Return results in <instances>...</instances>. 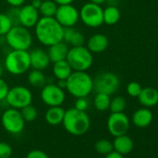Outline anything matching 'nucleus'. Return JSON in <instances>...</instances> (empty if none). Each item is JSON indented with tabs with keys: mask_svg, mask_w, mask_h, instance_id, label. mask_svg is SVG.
<instances>
[{
	"mask_svg": "<svg viewBox=\"0 0 158 158\" xmlns=\"http://www.w3.org/2000/svg\"><path fill=\"white\" fill-rule=\"evenodd\" d=\"M34 28L37 41L44 46L49 47L62 41L64 28L54 17H40Z\"/></svg>",
	"mask_w": 158,
	"mask_h": 158,
	"instance_id": "nucleus-1",
	"label": "nucleus"
},
{
	"mask_svg": "<svg viewBox=\"0 0 158 158\" xmlns=\"http://www.w3.org/2000/svg\"><path fill=\"white\" fill-rule=\"evenodd\" d=\"M61 124L69 134L82 136L90 127V118L86 112L79 111L73 107L65 111Z\"/></svg>",
	"mask_w": 158,
	"mask_h": 158,
	"instance_id": "nucleus-2",
	"label": "nucleus"
},
{
	"mask_svg": "<svg viewBox=\"0 0 158 158\" xmlns=\"http://www.w3.org/2000/svg\"><path fill=\"white\" fill-rule=\"evenodd\" d=\"M66 90L74 98H86L93 91V78L83 71H73L66 79Z\"/></svg>",
	"mask_w": 158,
	"mask_h": 158,
	"instance_id": "nucleus-3",
	"label": "nucleus"
},
{
	"mask_svg": "<svg viewBox=\"0 0 158 158\" xmlns=\"http://www.w3.org/2000/svg\"><path fill=\"white\" fill-rule=\"evenodd\" d=\"M4 67L5 70L13 75L25 73L31 68L29 51L12 49L5 57Z\"/></svg>",
	"mask_w": 158,
	"mask_h": 158,
	"instance_id": "nucleus-4",
	"label": "nucleus"
},
{
	"mask_svg": "<svg viewBox=\"0 0 158 158\" xmlns=\"http://www.w3.org/2000/svg\"><path fill=\"white\" fill-rule=\"evenodd\" d=\"M66 60L73 71L87 72L93 64V53L85 46L71 47L69 48Z\"/></svg>",
	"mask_w": 158,
	"mask_h": 158,
	"instance_id": "nucleus-5",
	"label": "nucleus"
},
{
	"mask_svg": "<svg viewBox=\"0 0 158 158\" xmlns=\"http://www.w3.org/2000/svg\"><path fill=\"white\" fill-rule=\"evenodd\" d=\"M5 37L11 49L29 50L33 43V36L29 29L20 24L13 25Z\"/></svg>",
	"mask_w": 158,
	"mask_h": 158,
	"instance_id": "nucleus-6",
	"label": "nucleus"
},
{
	"mask_svg": "<svg viewBox=\"0 0 158 158\" xmlns=\"http://www.w3.org/2000/svg\"><path fill=\"white\" fill-rule=\"evenodd\" d=\"M120 87L119 77L113 72H101L93 78V90L96 93L114 94Z\"/></svg>",
	"mask_w": 158,
	"mask_h": 158,
	"instance_id": "nucleus-7",
	"label": "nucleus"
},
{
	"mask_svg": "<svg viewBox=\"0 0 158 158\" xmlns=\"http://www.w3.org/2000/svg\"><path fill=\"white\" fill-rule=\"evenodd\" d=\"M79 20L88 27L98 28L103 24V9L101 5L88 2L79 10Z\"/></svg>",
	"mask_w": 158,
	"mask_h": 158,
	"instance_id": "nucleus-8",
	"label": "nucleus"
},
{
	"mask_svg": "<svg viewBox=\"0 0 158 158\" xmlns=\"http://www.w3.org/2000/svg\"><path fill=\"white\" fill-rule=\"evenodd\" d=\"M5 101L11 108L21 110L23 107L32 104L33 94L31 90L24 86H15L9 89Z\"/></svg>",
	"mask_w": 158,
	"mask_h": 158,
	"instance_id": "nucleus-9",
	"label": "nucleus"
},
{
	"mask_svg": "<svg viewBox=\"0 0 158 158\" xmlns=\"http://www.w3.org/2000/svg\"><path fill=\"white\" fill-rule=\"evenodd\" d=\"M1 123L4 129L13 135L22 133L25 127V121L21 111L11 107L3 113L1 116Z\"/></svg>",
	"mask_w": 158,
	"mask_h": 158,
	"instance_id": "nucleus-10",
	"label": "nucleus"
},
{
	"mask_svg": "<svg viewBox=\"0 0 158 158\" xmlns=\"http://www.w3.org/2000/svg\"><path fill=\"white\" fill-rule=\"evenodd\" d=\"M64 89L57 86V84L47 83L40 92V98L44 104L48 107L51 106H60L65 101Z\"/></svg>",
	"mask_w": 158,
	"mask_h": 158,
	"instance_id": "nucleus-11",
	"label": "nucleus"
},
{
	"mask_svg": "<svg viewBox=\"0 0 158 158\" xmlns=\"http://www.w3.org/2000/svg\"><path fill=\"white\" fill-rule=\"evenodd\" d=\"M130 122L129 118L126 114L123 113H111L107 119V128L109 133L117 137L120 135L127 134L129 129Z\"/></svg>",
	"mask_w": 158,
	"mask_h": 158,
	"instance_id": "nucleus-12",
	"label": "nucleus"
},
{
	"mask_svg": "<svg viewBox=\"0 0 158 158\" xmlns=\"http://www.w3.org/2000/svg\"><path fill=\"white\" fill-rule=\"evenodd\" d=\"M54 18L63 28L74 27L79 21V10L73 4L58 6Z\"/></svg>",
	"mask_w": 158,
	"mask_h": 158,
	"instance_id": "nucleus-13",
	"label": "nucleus"
},
{
	"mask_svg": "<svg viewBox=\"0 0 158 158\" xmlns=\"http://www.w3.org/2000/svg\"><path fill=\"white\" fill-rule=\"evenodd\" d=\"M40 19L38 10L31 4L23 5L19 9V24L26 28H34Z\"/></svg>",
	"mask_w": 158,
	"mask_h": 158,
	"instance_id": "nucleus-14",
	"label": "nucleus"
},
{
	"mask_svg": "<svg viewBox=\"0 0 158 158\" xmlns=\"http://www.w3.org/2000/svg\"><path fill=\"white\" fill-rule=\"evenodd\" d=\"M30 64L32 69L44 71L50 64V60L48 52L42 48H34L29 52Z\"/></svg>",
	"mask_w": 158,
	"mask_h": 158,
	"instance_id": "nucleus-15",
	"label": "nucleus"
},
{
	"mask_svg": "<svg viewBox=\"0 0 158 158\" xmlns=\"http://www.w3.org/2000/svg\"><path fill=\"white\" fill-rule=\"evenodd\" d=\"M86 47L91 53H102L109 47V39L103 34H94L88 39Z\"/></svg>",
	"mask_w": 158,
	"mask_h": 158,
	"instance_id": "nucleus-16",
	"label": "nucleus"
},
{
	"mask_svg": "<svg viewBox=\"0 0 158 158\" xmlns=\"http://www.w3.org/2000/svg\"><path fill=\"white\" fill-rule=\"evenodd\" d=\"M62 41L65 42L68 46L79 47L84 46L86 38L80 31L76 30L74 27H66L63 29Z\"/></svg>",
	"mask_w": 158,
	"mask_h": 158,
	"instance_id": "nucleus-17",
	"label": "nucleus"
},
{
	"mask_svg": "<svg viewBox=\"0 0 158 158\" xmlns=\"http://www.w3.org/2000/svg\"><path fill=\"white\" fill-rule=\"evenodd\" d=\"M138 100L143 107H154L158 104V89L152 87L142 88L139 95L138 96Z\"/></svg>",
	"mask_w": 158,
	"mask_h": 158,
	"instance_id": "nucleus-18",
	"label": "nucleus"
},
{
	"mask_svg": "<svg viewBox=\"0 0 158 158\" xmlns=\"http://www.w3.org/2000/svg\"><path fill=\"white\" fill-rule=\"evenodd\" d=\"M153 119V114L149 108L143 107L136 110L132 114V123L139 128L148 127Z\"/></svg>",
	"mask_w": 158,
	"mask_h": 158,
	"instance_id": "nucleus-19",
	"label": "nucleus"
},
{
	"mask_svg": "<svg viewBox=\"0 0 158 158\" xmlns=\"http://www.w3.org/2000/svg\"><path fill=\"white\" fill-rule=\"evenodd\" d=\"M68 50H69V46L65 42L60 41V42H58L56 44L49 46L47 52L49 57L50 62L53 63L59 60H66Z\"/></svg>",
	"mask_w": 158,
	"mask_h": 158,
	"instance_id": "nucleus-20",
	"label": "nucleus"
},
{
	"mask_svg": "<svg viewBox=\"0 0 158 158\" xmlns=\"http://www.w3.org/2000/svg\"><path fill=\"white\" fill-rule=\"evenodd\" d=\"M113 146H114V151L126 155L129 152L134 148V142L132 139L127 136V134L120 135L117 137H114V139L113 141Z\"/></svg>",
	"mask_w": 158,
	"mask_h": 158,
	"instance_id": "nucleus-21",
	"label": "nucleus"
},
{
	"mask_svg": "<svg viewBox=\"0 0 158 158\" xmlns=\"http://www.w3.org/2000/svg\"><path fill=\"white\" fill-rule=\"evenodd\" d=\"M65 110L61 106L48 107L45 114V120L50 126H59L62 123Z\"/></svg>",
	"mask_w": 158,
	"mask_h": 158,
	"instance_id": "nucleus-22",
	"label": "nucleus"
},
{
	"mask_svg": "<svg viewBox=\"0 0 158 158\" xmlns=\"http://www.w3.org/2000/svg\"><path fill=\"white\" fill-rule=\"evenodd\" d=\"M73 69L66 60L53 62L52 73L57 80H66L72 73Z\"/></svg>",
	"mask_w": 158,
	"mask_h": 158,
	"instance_id": "nucleus-23",
	"label": "nucleus"
},
{
	"mask_svg": "<svg viewBox=\"0 0 158 158\" xmlns=\"http://www.w3.org/2000/svg\"><path fill=\"white\" fill-rule=\"evenodd\" d=\"M27 81L28 83L36 89H42L48 82H47V76L41 70L32 69L27 75Z\"/></svg>",
	"mask_w": 158,
	"mask_h": 158,
	"instance_id": "nucleus-24",
	"label": "nucleus"
},
{
	"mask_svg": "<svg viewBox=\"0 0 158 158\" xmlns=\"http://www.w3.org/2000/svg\"><path fill=\"white\" fill-rule=\"evenodd\" d=\"M121 17L120 10L115 6H108L103 10V23L107 25L116 24Z\"/></svg>",
	"mask_w": 158,
	"mask_h": 158,
	"instance_id": "nucleus-25",
	"label": "nucleus"
},
{
	"mask_svg": "<svg viewBox=\"0 0 158 158\" xmlns=\"http://www.w3.org/2000/svg\"><path fill=\"white\" fill-rule=\"evenodd\" d=\"M110 102H111V96L104 93H96L93 100V105L95 109L100 112H105L109 110Z\"/></svg>",
	"mask_w": 158,
	"mask_h": 158,
	"instance_id": "nucleus-26",
	"label": "nucleus"
},
{
	"mask_svg": "<svg viewBox=\"0 0 158 158\" xmlns=\"http://www.w3.org/2000/svg\"><path fill=\"white\" fill-rule=\"evenodd\" d=\"M58 9V5L53 0H43L38 10L41 17H54Z\"/></svg>",
	"mask_w": 158,
	"mask_h": 158,
	"instance_id": "nucleus-27",
	"label": "nucleus"
},
{
	"mask_svg": "<svg viewBox=\"0 0 158 158\" xmlns=\"http://www.w3.org/2000/svg\"><path fill=\"white\" fill-rule=\"evenodd\" d=\"M127 108V101L123 96H116L111 99L109 110L111 113H123Z\"/></svg>",
	"mask_w": 158,
	"mask_h": 158,
	"instance_id": "nucleus-28",
	"label": "nucleus"
},
{
	"mask_svg": "<svg viewBox=\"0 0 158 158\" xmlns=\"http://www.w3.org/2000/svg\"><path fill=\"white\" fill-rule=\"evenodd\" d=\"M94 147H95L96 152H98L101 154H104V155H106L109 152L114 151L113 142H111L108 139H104L96 141Z\"/></svg>",
	"mask_w": 158,
	"mask_h": 158,
	"instance_id": "nucleus-29",
	"label": "nucleus"
},
{
	"mask_svg": "<svg viewBox=\"0 0 158 158\" xmlns=\"http://www.w3.org/2000/svg\"><path fill=\"white\" fill-rule=\"evenodd\" d=\"M21 114L24 119L25 122H33L36 119L38 112L36 110V108L35 106H33L32 104H29L25 107H23V109L20 110Z\"/></svg>",
	"mask_w": 158,
	"mask_h": 158,
	"instance_id": "nucleus-30",
	"label": "nucleus"
},
{
	"mask_svg": "<svg viewBox=\"0 0 158 158\" xmlns=\"http://www.w3.org/2000/svg\"><path fill=\"white\" fill-rule=\"evenodd\" d=\"M13 23L7 15V13L0 12V35H6L8 32L11 29Z\"/></svg>",
	"mask_w": 158,
	"mask_h": 158,
	"instance_id": "nucleus-31",
	"label": "nucleus"
},
{
	"mask_svg": "<svg viewBox=\"0 0 158 158\" xmlns=\"http://www.w3.org/2000/svg\"><path fill=\"white\" fill-rule=\"evenodd\" d=\"M141 89H142V87L140 86V84L135 81L128 83L127 86V93L130 97H133V98H138Z\"/></svg>",
	"mask_w": 158,
	"mask_h": 158,
	"instance_id": "nucleus-32",
	"label": "nucleus"
},
{
	"mask_svg": "<svg viewBox=\"0 0 158 158\" xmlns=\"http://www.w3.org/2000/svg\"><path fill=\"white\" fill-rule=\"evenodd\" d=\"M12 155V148L10 144L5 141L0 142V158H10Z\"/></svg>",
	"mask_w": 158,
	"mask_h": 158,
	"instance_id": "nucleus-33",
	"label": "nucleus"
},
{
	"mask_svg": "<svg viewBox=\"0 0 158 158\" xmlns=\"http://www.w3.org/2000/svg\"><path fill=\"white\" fill-rule=\"evenodd\" d=\"M74 108L79 111L86 112L89 108V101L86 98H76V101L74 102Z\"/></svg>",
	"mask_w": 158,
	"mask_h": 158,
	"instance_id": "nucleus-34",
	"label": "nucleus"
},
{
	"mask_svg": "<svg viewBox=\"0 0 158 158\" xmlns=\"http://www.w3.org/2000/svg\"><path fill=\"white\" fill-rule=\"evenodd\" d=\"M10 87L2 77H0V102L4 101L9 92Z\"/></svg>",
	"mask_w": 158,
	"mask_h": 158,
	"instance_id": "nucleus-35",
	"label": "nucleus"
},
{
	"mask_svg": "<svg viewBox=\"0 0 158 158\" xmlns=\"http://www.w3.org/2000/svg\"><path fill=\"white\" fill-rule=\"evenodd\" d=\"M19 9L20 8H11L7 12V15L10 19V21L13 23V25L19 24Z\"/></svg>",
	"mask_w": 158,
	"mask_h": 158,
	"instance_id": "nucleus-36",
	"label": "nucleus"
},
{
	"mask_svg": "<svg viewBox=\"0 0 158 158\" xmlns=\"http://www.w3.org/2000/svg\"><path fill=\"white\" fill-rule=\"evenodd\" d=\"M26 158H49V157L45 152L41 150H32L27 153Z\"/></svg>",
	"mask_w": 158,
	"mask_h": 158,
	"instance_id": "nucleus-37",
	"label": "nucleus"
},
{
	"mask_svg": "<svg viewBox=\"0 0 158 158\" xmlns=\"http://www.w3.org/2000/svg\"><path fill=\"white\" fill-rule=\"evenodd\" d=\"M7 4H9L11 8H21L25 4L26 0H5Z\"/></svg>",
	"mask_w": 158,
	"mask_h": 158,
	"instance_id": "nucleus-38",
	"label": "nucleus"
},
{
	"mask_svg": "<svg viewBox=\"0 0 158 158\" xmlns=\"http://www.w3.org/2000/svg\"><path fill=\"white\" fill-rule=\"evenodd\" d=\"M105 158H125L123 154L115 152V151H113L111 152H109L108 154L105 155Z\"/></svg>",
	"mask_w": 158,
	"mask_h": 158,
	"instance_id": "nucleus-39",
	"label": "nucleus"
},
{
	"mask_svg": "<svg viewBox=\"0 0 158 158\" xmlns=\"http://www.w3.org/2000/svg\"><path fill=\"white\" fill-rule=\"evenodd\" d=\"M53 1L58 6H63V5H70L73 4L74 0H53Z\"/></svg>",
	"mask_w": 158,
	"mask_h": 158,
	"instance_id": "nucleus-40",
	"label": "nucleus"
},
{
	"mask_svg": "<svg viewBox=\"0 0 158 158\" xmlns=\"http://www.w3.org/2000/svg\"><path fill=\"white\" fill-rule=\"evenodd\" d=\"M41 3H42L41 0H32L31 5H32L34 8H35L36 10H39V8H40V6H41Z\"/></svg>",
	"mask_w": 158,
	"mask_h": 158,
	"instance_id": "nucleus-41",
	"label": "nucleus"
},
{
	"mask_svg": "<svg viewBox=\"0 0 158 158\" xmlns=\"http://www.w3.org/2000/svg\"><path fill=\"white\" fill-rule=\"evenodd\" d=\"M57 86L62 89H66V80H57Z\"/></svg>",
	"mask_w": 158,
	"mask_h": 158,
	"instance_id": "nucleus-42",
	"label": "nucleus"
},
{
	"mask_svg": "<svg viewBox=\"0 0 158 158\" xmlns=\"http://www.w3.org/2000/svg\"><path fill=\"white\" fill-rule=\"evenodd\" d=\"M106 1H107V0H89V2H92V3H95V4H98V5H102Z\"/></svg>",
	"mask_w": 158,
	"mask_h": 158,
	"instance_id": "nucleus-43",
	"label": "nucleus"
},
{
	"mask_svg": "<svg viewBox=\"0 0 158 158\" xmlns=\"http://www.w3.org/2000/svg\"><path fill=\"white\" fill-rule=\"evenodd\" d=\"M4 71H5L4 64H1V63H0V77H2V75H3V73H4Z\"/></svg>",
	"mask_w": 158,
	"mask_h": 158,
	"instance_id": "nucleus-44",
	"label": "nucleus"
},
{
	"mask_svg": "<svg viewBox=\"0 0 158 158\" xmlns=\"http://www.w3.org/2000/svg\"><path fill=\"white\" fill-rule=\"evenodd\" d=\"M0 9H1V4H0Z\"/></svg>",
	"mask_w": 158,
	"mask_h": 158,
	"instance_id": "nucleus-45",
	"label": "nucleus"
},
{
	"mask_svg": "<svg viewBox=\"0 0 158 158\" xmlns=\"http://www.w3.org/2000/svg\"><path fill=\"white\" fill-rule=\"evenodd\" d=\"M41 1H43V0H41Z\"/></svg>",
	"mask_w": 158,
	"mask_h": 158,
	"instance_id": "nucleus-46",
	"label": "nucleus"
}]
</instances>
